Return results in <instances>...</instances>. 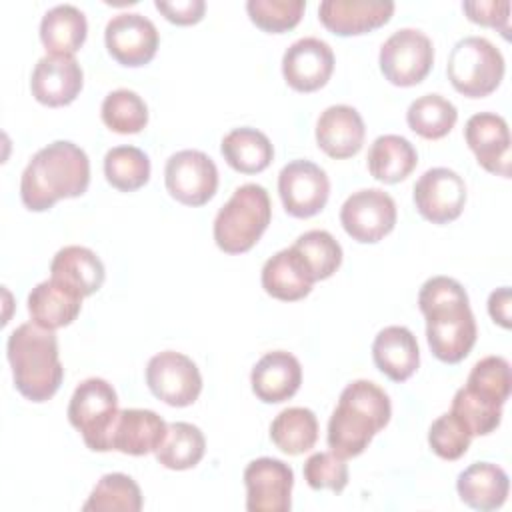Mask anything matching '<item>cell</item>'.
Instances as JSON below:
<instances>
[{"instance_id":"1","label":"cell","mask_w":512,"mask_h":512,"mask_svg":"<svg viewBox=\"0 0 512 512\" xmlns=\"http://www.w3.org/2000/svg\"><path fill=\"white\" fill-rule=\"evenodd\" d=\"M418 306L432 354L448 364L464 360L478 334L464 286L450 276H432L418 292Z\"/></svg>"},{"instance_id":"2","label":"cell","mask_w":512,"mask_h":512,"mask_svg":"<svg viewBox=\"0 0 512 512\" xmlns=\"http://www.w3.org/2000/svg\"><path fill=\"white\" fill-rule=\"evenodd\" d=\"M90 184V160L70 140H56L40 148L20 178V198L28 210L42 212L62 198H76Z\"/></svg>"},{"instance_id":"3","label":"cell","mask_w":512,"mask_h":512,"mask_svg":"<svg viewBox=\"0 0 512 512\" xmlns=\"http://www.w3.org/2000/svg\"><path fill=\"white\" fill-rule=\"evenodd\" d=\"M392 414L388 394L370 380L350 382L328 420V446L342 458L362 454Z\"/></svg>"},{"instance_id":"4","label":"cell","mask_w":512,"mask_h":512,"mask_svg":"<svg viewBox=\"0 0 512 512\" xmlns=\"http://www.w3.org/2000/svg\"><path fill=\"white\" fill-rule=\"evenodd\" d=\"M8 362L16 390L32 400H50L62 384L64 368L58 356V338L54 330L36 322H24L8 336Z\"/></svg>"},{"instance_id":"5","label":"cell","mask_w":512,"mask_h":512,"mask_svg":"<svg viewBox=\"0 0 512 512\" xmlns=\"http://www.w3.org/2000/svg\"><path fill=\"white\" fill-rule=\"evenodd\" d=\"M272 218L268 192L260 184H242L214 218V240L226 254L248 252Z\"/></svg>"},{"instance_id":"6","label":"cell","mask_w":512,"mask_h":512,"mask_svg":"<svg viewBox=\"0 0 512 512\" xmlns=\"http://www.w3.org/2000/svg\"><path fill=\"white\" fill-rule=\"evenodd\" d=\"M454 90L468 98L494 92L504 76L502 52L482 36H466L454 44L446 64Z\"/></svg>"},{"instance_id":"7","label":"cell","mask_w":512,"mask_h":512,"mask_svg":"<svg viewBox=\"0 0 512 512\" xmlns=\"http://www.w3.org/2000/svg\"><path fill=\"white\" fill-rule=\"evenodd\" d=\"M118 414V396L104 378L82 380L68 404V420L94 452H108V436Z\"/></svg>"},{"instance_id":"8","label":"cell","mask_w":512,"mask_h":512,"mask_svg":"<svg viewBox=\"0 0 512 512\" xmlns=\"http://www.w3.org/2000/svg\"><path fill=\"white\" fill-rule=\"evenodd\" d=\"M380 70L394 86H414L422 82L434 64L432 40L416 28L392 32L380 46Z\"/></svg>"},{"instance_id":"9","label":"cell","mask_w":512,"mask_h":512,"mask_svg":"<svg viewBox=\"0 0 512 512\" xmlns=\"http://www.w3.org/2000/svg\"><path fill=\"white\" fill-rule=\"evenodd\" d=\"M340 222L352 240L364 244L378 242L396 224V202L380 188L352 192L340 208Z\"/></svg>"},{"instance_id":"10","label":"cell","mask_w":512,"mask_h":512,"mask_svg":"<svg viewBox=\"0 0 512 512\" xmlns=\"http://www.w3.org/2000/svg\"><path fill=\"white\" fill-rule=\"evenodd\" d=\"M146 384L150 392L170 406H190L202 390L198 366L182 352L164 350L154 354L146 366Z\"/></svg>"},{"instance_id":"11","label":"cell","mask_w":512,"mask_h":512,"mask_svg":"<svg viewBox=\"0 0 512 512\" xmlns=\"http://www.w3.org/2000/svg\"><path fill=\"white\" fill-rule=\"evenodd\" d=\"M164 182L172 198L186 206L206 204L218 188V168L200 150H180L166 160Z\"/></svg>"},{"instance_id":"12","label":"cell","mask_w":512,"mask_h":512,"mask_svg":"<svg viewBox=\"0 0 512 512\" xmlns=\"http://www.w3.org/2000/svg\"><path fill=\"white\" fill-rule=\"evenodd\" d=\"M278 194L290 216L310 218L326 206L330 180L318 164L292 160L278 174Z\"/></svg>"},{"instance_id":"13","label":"cell","mask_w":512,"mask_h":512,"mask_svg":"<svg viewBox=\"0 0 512 512\" xmlns=\"http://www.w3.org/2000/svg\"><path fill=\"white\" fill-rule=\"evenodd\" d=\"M414 204L420 216L432 224L452 222L464 210L466 184L462 176L450 168H430L414 184Z\"/></svg>"},{"instance_id":"14","label":"cell","mask_w":512,"mask_h":512,"mask_svg":"<svg viewBox=\"0 0 512 512\" xmlns=\"http://www.w3.org/2000/svg\"><path fill=\"white\" fill-rule=\"evenodd\" d=\"M246 510L250 512H288L294 486L292 468L278 458H256L244 468Z\"/></svg>"},{"instance_id":"15","label":"cell","mask_w":512,"mask_h":512,"mask_svg":"<svg viewBox=\"0 0 512 512\" xmlns=\"http://www.w3.org/2000/svg\"><path fill=\"white\" fill-rule=\"evenodd\" d=\"M158 30L150 18L138 12L112 16L104 30L110 56L124 66H144L158 50Z\"/></svg>"},{"instance_id":"16","label":"cell","mask_w":512,"mask_h":512,"mask_svg":"<svg viewBox=\"0 0 512 512\" xmlns=\"http://www.w3.org/2000/svg\"><path fill=\"white\" fill-rule=\"evenodd\" d=\"M334 70V52L328 42L306 36L292 42L282 56V74L290 88L314 92L322 88Z\"/></svg>"},{"instance_id":"17","label":"cell","mask_w":512,"mask_h":512,"mask_svg":"<svg viewBox=\"0 0 512 512\" xmlns=\"http://www.w3.org/2000/svg\"><path fill=\"white\" fill-rule=\"evenodd\" d=\"M84 72L74 56L46 54L42 56L30 78L32 96L44 106H66L76 100L82 90Z\"/></svg>"},{"instance_id":"18","label":"cell","mask_w":512,"mask_h":512,"mask_svg":"<svg viewBox=\"0 0 512 512\" xmlns=\"http://www.w3.org/2000/svg\"><path fill=\"white\" fill-rule=\"evenodd\" d=\"M464 136L482 168L504 178L510 176V132L500 114L478 112L470 116Z\"/></svg>"},{"instance_id":"19","label":"cell","mask_w":512,"mask_h":512,"mask_svg":"<svg viewBox=\"0 0 512 512\" xmlns=\"http://www.w3.org/2000/svg\"><path fill=\"white\" fill-rule=\"evenodd\" d=\"M168 424L146 408L118 410L108 436V450H118L130 456L156 452L166 436Z\"/></svg>"},{"instance_id":"20","label":"cell","mask_w":512,"mask_h":512,"mask_svg":"<svg viewBox=\"0 0 512 512\" xmlns=\"http://www.w3.org/2000/svg\"><path fill=\"white\" fill-rule=\"evenodd\" d=\"M392 12L390 0H324L318 6L320 22L338 36L370 32L386 24Z\"/></svg>"},{"instance_id":"21","label":"cell","mask_w":512,"mask_h":512,"mask_svg":"<svg viewBox=\"0 0 512 512\" xmlns=\"http://www.w3.org/2000/svg\"><path fill=\"white\" fill-rule=\"evenodd\" d=\"M250 382L258 400L278 404L298 392L302 384V366L294 354L286 350H272L254 364Z\"/></svg>"},{"instance_id":"22","label":"cell","mask_w":512,"mask_h":512,"mask_svg":"<svg viewBox=\"0 0 512 512\" xmlns=\"http://www.w3.org/2000/svg\"><path fill=\"white\" fill-rule=\"evenodd\" d=\"M364 120L348 104L328 106L316 122V142L330 158H350L364 144Z\"/></svg>"},{"instance_id":"23","label":"cell","mask_w":512,"mask_h":512,"mask_svg":"<svg viewBox=\"0 0 512 512\" xmlns=\"http://www.w3.org/2000/svg\"><path fill=\"white\" fill-rule=\"evenodd\" d=\"M314 282L316 278L312 270L294 250V246L278 250L262 266V288L272 298L284 302H294L308 296Z\"/></svg>"},{"instance_id":"24","label":"cell","mask_w":512,"mask_h":512,"mask_svg":"<svg viewBox=\"0 0 512 512\" xmlns=\"http://www.w3.org/2000/svg\"><path fill=\"white\" fill-rule=\"evenodd\" d=\"M82 294L56 278L36 284L28 294V312L32 322L56 330L72 324L82 308Z\"/></svg>"},{"instance_id":"25","label":"cell","mask_w":512,"mask_h":512,"mask_svg":"<svg viewBox=\"0 0 512 512\" xmlns=\"http://www.w3.org/2000/svg\"><path fill=\"white\" fill-rule=\"evenodd\" d=\"M372 358L382 374L394 382H404L420 364L416 336L406 326H386L372 342Z\"/></svg>"},{"instance_id":"26","label":"cell","mask_w":512,"mask_h":512,"mask_svg":"<svg viewBox=\"0 0 512 512\" xmlns=\"http://www.w3.org/2000/svg\"><path fill=\"white\" fill-rule=\"evenodd\" d=\"M508 474L490 462H474L458 474L456 490L460 500L480 512L500 508L508 496Z\"/></svg>"},{"instance_id":"27","label":"cell","mask_w":512,"mask_h":512,"mask_svg":"<svg viewBox=\"0 0 512 512\" xmlns=\"http://www.w3.org/2000/svg\"><path fill=\"white\" fill-rule=\"evenodd\" d=\"M104 264L86 246H64L50 262V278L64 282L82 296H90L104 284Z\"/></svg>"},{"instance_id":"28","label":"cell","mask_w":512,"mask_h":512,"mask_svg":"<svg viewBox=\"0 0 512 512\" xmlns=\"http://www.w3.org/2000/svg\"><path fill=\"white\" fill-rule=\"evenodd\" d=\"M88 32L86 16L74 4H58L40 20V40L48 54L74 56Z\"/></svg>"},{"instance_id":"29","label":"cell","mask_w":512,"mask_h":512,"mask_svg":"<svg viewBox=\"0 0 512 512\" xmlns=\"http://www.w3.org/2000/svg\"><path fill=\"white\" fill-rule=\"evenodd\" d=\"M366 160L368 170L376 180L384 184H396L416 168L418 154L410 140L404 136L382 134L370 144Z\"/></svg>"},{"instance_id":"30","label":"cell","mask_w":512,"mask_h":512,"mask_svg":"<svg viewBox=\"0 0 512 512\" xmlns=\"http://www.w3.org/2000/svg\"><path fill=\"white\" fill-rule=\"evenodd\" d=\"M220 152L224 160L242 174H256L268 168L274 158V146L270 138L250 126L234 128L222 138Z\"/></svg>"},{"instance_id":"31","label":"cell","mask_w":512,"mask_h":512,"mask_svg":"<svg viewBox=\"0 0 512 512\" xmlns=\"http://www.w3.org/2000/svg\"><path fill=\"white\" fill-rule=\"evenodd\" d=\"M270 438L278 450L290 456L308 452L318 440V420L310 408H284L270 424Z\"/></svg>"},{"instance_id":"32","label":"cell","mask_w":512,"mask_h":512,"mask_svg":"<svg viewBox=\"0 0 512 512\" xmlns=\"http://www.w3.org/2000/svg\"><path fill=\"white\" fill-rule=\"evenodd\" d=\"M204 450L206 440L198 426L190 422H172L156 450V460L168 470H188L202 460Z\"/></svg>"},{"instance_id":"33","label":"cell","mask_w":512,"mask_h":512,"mask_svg":"<svg viewBox=\"0 0 512 512\" xmlns=\"http://www.w3.org/2000/svg\"><path fill=\"white\" fill-rule=\"evenodd\" d=\"M84 512H138L142 510L140 486L122 472L104 474L82 506Z\"/></svg>"},{"instance_id":"34","label":"cell","mask_w":512,"mask_h":512,"mask_svg":"<svg viewBox=\"0 0 512 512\" xmlns=\"http://www.w3.org/2000/svg\"><path fill=\"white\" fill-rule=\"evenodd\" d=\"M458 120L456 106L440 94H424L416 98L406 112V122L410 130L428 140H438L446 136Z\"/></svg>"},{"instance_id":"35","label":"cell","mask_w":512,"mask_h":512,"mask_svg":"<svg viewBox=\"0 0 512 512\" xmlns=\"http://www.w3.org/2000/svg\"><path fill=\"white\" fill-rule=\"evenodd\" d=\"M104 174L114 188L132 192L148 182L150 160L136 146H114L104 156Z\"/></svg>"},{"instance_id":"36","label":"cell","mask_w":512,"mask_h":512,"mask_svg":"<svg viewBox=\"0 0 512 512\" xmlns=\"http://www.w3.org/2000/svg\"><path fill=\"white\" fill-rule=\"evenodd\" d=\"M102 122L118 134H136L148 124L146 102L128 88L110 92L100 108Z\"/></svg>"},{"instance_id":"37","label":"cell","mask_w":512,"mask_h":512,"mask_svg":"<svg viewBox=\"0 0 512 512\" xmlns=\"http://www.w3.org/2000/svg\"><path fill=\"white\" fill-rule=\"evenodd\" d=\"M292 246L304 258L316 280L330 278L342 264V246L326 230H308Z\"/></svg>"},{"instance_id":"38","label":"cell","mask_w":512,"mask_h":512,"mask_svg":"<svg viewBox=\"0 0 512 512\" xmlns=\"http://www.w3.org/2000/svg\"><path fill=\"white\" fill-rule=\"evenodd\" d=\"M468 390L478 394L480 398L504 406L512 388L510 364L502 356H486L478 360L464 384Z\"/></svg>"},{"instance_id":"39","label":"cell","mask_w":512,"mask_h":512,"mask_svg":"<svg viewBox=\"0 0 512 512\" xmlns=\"http://www.w3.org/2000/svg\"><path fill=\"white\" fill-rule=\"evenodd\" d=\"M450 412L466 426L470 436L490 434L492 430L498 428L502 418V406L480 398L466 386L456 390Z\"/></svg>"},{"instance_id":"40","label":"cell","mask_w":512,"mask_h":512,"mask_svg":"<svg viewBox=\"0 0 512 512\" xmlns=\"http://www.w3.org/2000/svg\"><path fill=\"white\" fill-rule=\"evenodd\" d=\"M304 8H306L304 0H248L246 2L250 20L264 32H272V34H280L294 28L302 18Z\"/></svg>"},{"instance_id":"41","label":"cell","mask_w":512,"mask_h":512,"mask_svg":"<svg viewBox=\"0 0 512 512\" xmlns=\"http://www.w3.org/2000/svg\"><path fill=\"white\" fill-rule=\"evenodd\" d=\"M470 440V432L452 412L438 416L428 430V444L432 452L444 460H458L464 456Z\"/></svg>"},{"instance_id":"42","label":"cell","mask_w":512,"mask_h":512,"mask_svg":"<svg viewBox=\"0 0 512 512\" xmlns=\"http://www.w3.org/2000/svg\"><path fill=\"white\" fill-rule=\"evenodd\" d=\"M304 480L310 488L332 492H342L348 484V464L346 458L336 452H316L304 462Z\"/></svg>"},{"instance_id":"43","label":"cell","mask_w":512,"mask_h":512,"mask_svg":"<svg viewBox=\"0 0 512 512\" xmlns=\"http://www.w3.org/2000/svg\"><path fill=\"white\" fill-rule=\"evenodd\" d=\"M462 10L468 14V18L482 26L498 28L504 36H508L510 26V2L508 0H470L462 4Z\"/></svg>"},{"instance_id":"44","label":"cell","mask_w":512,"mask_h":512,"mask_svg":"<svg viewBox=\"0 0 512 512\" xmlns=\"http://www.w3.org/2000/svg\"><path fill=\"white\" fill-rule=\"evenodd\" d=\"M154 6L170 22L180 24V26H188V24L200 22L202 16H204V10H206V2L204 0H176V2L156 0Z\"/></svg>"},{"instance_id":"45","label":"cell","mask_w":512,"mask_h":512,"mask_svg":"<svg viewBox=\"0 0 512 512\" xmlns=\"http://www.w3.org/2000/svg\"><path fill=\"white\" fill-rule=\"evenodd\" d=\"M488 312L502 328H510V288H496L488 298Z\"/></svg>"}]
</instances>
